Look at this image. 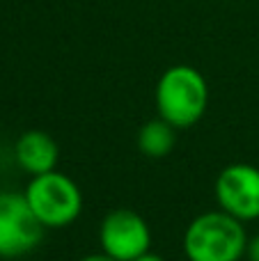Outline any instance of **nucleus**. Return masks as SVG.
Here are the masks:
<instances>
[{"label": "nucleus", "instance_id": "nucleus-7", "mask_svg": "<svg viewBox=\"0 0 259 261\" xmlns=\"http://www.w3.org/2000/svg\"><path fill=\"white\" fill-rule=\"evenodd\" d=\"M14 156L23 172H28L30 176H39L58 170L60 147L46 130L32 128L18 135L14 144Z\"/></svg>", "mask_w": 259, "mask_h": 261}, {"label": "nucleus", "instance_id": "nucleus-9", "mask_svg": "<svg viewBox=\"0 0 259 261\" xmlns=\"http://www.w3.org/2000/svg\"><path fill=\"white\" fill-rule=\"evenodd\" d=\"M246 259L248 261H259V234L250 236L246 245Z\"/></svg>", "mask_w": 259, "mask_h": 261}, {"label": "nucleus", "instance_id": "nucleus-5", "mask_svg": "<svg viewBox=\"0 0 259 261\" xmlns=\"http://www.w3.org/2000/svg\"><path fill=\"white\" fill-rule=\"evenodd\" d=\"M101 252L117 261H133L149 252L151 229L147 220L133 208H115L106 213L99 225Z\"/></svg>", "mask_w": 259, "mask_h": 261}, {"label": "nucleus", "instance_id": "nucleus-2", "mask_svg": "<svg viewBox=\"0 0 259 261\" xmlns=\"http://www.w3.org/2000/svg\"><path fill=\"white\" fill-rule=\"evenodd\" d=\"M250 236L241 220L225 211H206L188 222L184 254L188 261H239L246 257Z\"/></svg>", "mask_w": 259, "mask_h": 261}, {"label": "nucleus", "instance_id": "nucleus-11", "mask_svg": "<svg viewBox=\"0 0 259 261\" xmlns=\"http://www.w3.org/2000/svg\"><path fill=\"white\" fill-rule=\"evenodd\" d=\"M133 261H165L163 257H161V254H156V252H145V254H140V257L138 259H133Z\"/></svg>", "mask_w": 259, "mask_h": 261}, {"label": "nucleus", "instance_id": "nucleus-3", "mask_svg": "<svg viewBox=\"0 0 259 261\" xmlns=\"http://www.w3.org/2000/svg\"><path fill=\"white\" fill-rule=\"evenodd\" d=\"M23 195L44 229L69 227L83 213V190L71 176L58 170L30 176Z\"/></svg>", "mask_w": 259, "mask_h": 261}, {"label": "nucleus", "instance_id": "nucleus-1", "mask_svg": "<svg viewBox=\"0 0 259 261\" xmlns=\"http://www.w3.org/2000/svg\"><path fill=\"white\" fill-rule=\"evenodd\" d=\"M156 113L174 128H191L209 108V85L200 69L172 64L161 73L154 90Z\"/></svg>", "mask_w": 259, "mask_h": 261}, {"label": "nucleus", "instance_id": "nucleus-4", "mask_svg": "<svg viewBox=\"0 0 259 261\" xmlns=\"http://www.w3.org/2000/svg\"><path fill=\"white\" fill-rule=\"evenodd\" d=\"M44 227L28 206L25 195L0 193V259H18L39 245Z\"/></svg>", "mask_w": 259, "mask_h": 261}, {"label": "nucleus", "instance_id": "nucleus-6", "mask_svg": "<svg viewBox=\"0 0 259 261\" xmlns=\"http://www.w3.org/2000/svg\"><path fill=\"white\" fill-rule=\"evenodd\" d=\"M218 208L241 222L259 218V167L232 163L218 174L214 186Z\"/></svg>", "mask_w": 259, "mask_h": 261}, {"label": "nucleus", "instance_id": "nucleus-10", "mask_svg": "<svg viewBox=\"0 0 259 261\" xmlns=\"http://www.w3.org/2000/svg\"><path fill=\"white\" fill-rule=\"evenodd\" d=\"M78 261H117V259L108 257V254H103V252H96V254H87V257H83Z\"/></svg>", "mask_w": 259, "mask_h": 261}, {"label": "nucleus", "instance_id": "nucleus-8", "mask_svg": "<svg viewBox=\"0 0 259 261\" xmlns=\"http://www.w3.org/2000/svg\"><path fill=\"white\" fill-rule=\"evenodd\" d=\"M138 151L147 158H165L172 153L177 144V128L168 124L165 119L156 117L145 122L138 130Z\"/></svg>", "mask_w": 259, "mask_h": 261}]
</instances>
